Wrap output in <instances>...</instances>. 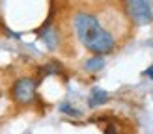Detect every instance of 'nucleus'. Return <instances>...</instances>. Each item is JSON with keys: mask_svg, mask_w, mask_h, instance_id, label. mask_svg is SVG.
Here are the masks:
<instances>
[{"mask_svg": "<svg viewBox=\"0 0 153 134\" xmlns=\"http://www.w3.org/2000/svg\"><path fill=\"white\" fill-rule=\"evenodd\" d=\"M125 4V11L129 15L134 24H148L153 19V13H151V4L149 0H123Z\"/></svg>", "mask_w": 153, "mask_h": 134, "instance_id": "nucleus-3", "label": "nucleus"}, {"mask_svg": "<svg viewBox=\"0 0 153 134\" xmlns=\"http://www.w3.org/2000/svg\"><path fill=\"white\" fill-rule=\"evenodd\" d=\"M73 24H75V32L79 35L80 43L88 50L95 52V56L108 54V52H112L114 47H116L114 35L108 30H105L101 26V22H99L94 15L76 13L75 19H73Z\"/></svg>", "mask_w": 153, "mask_h": 134, "instance_id": "nucleus-1", "label": "nucleus"}, {"mask_svg": "<svg viewBox=\"0 0 153 134\" xmlns=\"http://www.w3.org/2000/svg\"><path fill=\"white\" fill-rule=\"evenodd\" d=\"M144 74H146V77H149V78L153 80V65H151V67H148V69L144 71Z\"/></svg>", "mask_w": 153, "mask_h": 134, "instance_id": "nucleus-9", "label": "nucleus"}, {"mask_svg": "<svg viewBox=\"0 0 153 134\" xmlns=\"http://www.w3.org/2000/svg\"><path fill=\"white\" fill-rule=\"evenodd\" d=\"M39 37L43 39V43L47 45V49L54 50V49L58 47L60 37H58V32H56L54 28H47V30H43V32H39Z\"/></svg>", "mask_w": 153, "mask_h": 134, "instance_id": "nucleus-5", "label": "nucleus"}, {"mask_svg": "<svg viewBox=\"0 0 153 134\" xmlns=\"http://www.w3.org/2000/svg\"><path fill=\"white\" fill-rule=\"evenodd\" d=\"M108 93L105 91V89H101V88H94L91 89V93H90V99H88V104L91 108H97V106H101V104H105V102H108Z\"/></svg>", "mask_w": 153, "mask_h": 134, "instance_id": "nucleus-4", "label": "nucleus"}, {"mask_svg": "<svg viewBox=\"0 0 153 134\" xmlns=\"http://www.w3.org/2000/svg\"><path fill=\"white\" fill-rule=\"evenodd\" d=\"M60 63H49V65H43L41 69H39V78H43V77H47V74H54V73H60Z\"/></svg>", "mask_w": 153, "mask_h": 134, "instance_id": "nucleus-7", "label": "nucleus"}, {"mask_svg": "<svg viewBox=\"0 0 153 134\" xmlns=\"http://www.w3.org/2000/svg\"><path fill=\"white\" fill-rule=\"evenodd\" d=\"M60 112H62V114H65V116H73V117H80L82 114L76 108H73L71 104H67V102H62L60 104Z\"/></svg>", "mask_w": 153, "mask_h": 134, "instance_id": "nucleus-8", "label": "nucleus"}, {"mask_svg": "<svg viewBox=\"0 0 153 134\" xmlns=\"http://www.w3.org/2000/svg\"><path fill=\"white\" fill-rule=\"evenodd\" d=\"M37 84L39 82L30 78V77H22V78H17L11 86V99L21 104V106H28L36 101V89H37Z\"/></svg>", "mask_w": 153, "mask_h": 134, "instance_id": "nucleus-2", "label": "nucleus"}, {"mask_svg": "<svg viewBox=\"0 0 153 134\" xmlns=\"http://www.w3.org/2000/svg\"><path fill=\"white\" fill-rule=\"evenodd\" d=\"M103 67H105L103 56H94V58L86 60V63H84V69H86L88 73H97V71H101Z\"/></svg>", "mask_w": 153, "mask_h": 134, "instance_id": "nucleus-6", "label": "nucleus"}]
</instances>
